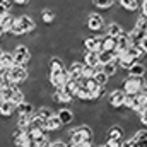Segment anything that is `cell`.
Returning a JSON list of instances; mask_svg holds the SVG:
<instances>
[{"mask_svg": "<svg viewBox=\"0 0 147 147\" xmlns=\"http://www.w3.org/2000/svg\"><path fill=\"white\" fill-rule=\"evenodd\" d=\"M16 106H19L21 103H24L26 101V92L21 89V86H17L16 87V91H14V96H12V99H10Z\"/></svg>", "mask_w": 147, "mask_h": 147, "instance_id": "83f0119b", "label": "cell"}, {"mask_svg": "<svg viewBox=\"0 0 147 147\" xmlns=\"http://www.w3.org/2000/svg\"><path fill=\"white\" fill-rule=\"evenodd\" d=\"M123 31H125V29H123V28H121V24H120V22H116V21H111V22L106 24V34H110V36L118 38Z\"/></svg>", "mask_w": 147, "mask_h": 147, "instance_id": "44dd1931", "label": "cell"}, {"mask_svg": "<svg viewBox=\"0 0 147 147\" xmlns=\"http://www.w3.org/2000/svg\"><path fill=\"white\" fill-rule=\"evenodd\" d=\"M12 5H14V2H12V0H0V16H3V14L10 12Z\"/></svg>", "mask_w": 147, "mask_h": 147, "instance_id": "1f68e13d", "label": "cell"}, {"mask_svg": "<svg viewBox=\"0 0 147 147\" xmlns=\"http://www.w3.org/2000/svg\"><path fill=\"white\" fill-rule=\"evenodd\" d=\"M75 99H79V101H86V103H91V101H92V92H91L84 84L79 82V89H77V96H75Z\"/></svg>", "mask_w": 147, "mask_h": 147, "instance_id": "d6986e66", "label": "cell"}, {"mask_svg": "<svg viewBox=\"0 0 147 147\" xmlns=\"http://www.w3.org/2000/svg\"><path fill=\"white\" fill-rule=\"evenodd\" d=\"M98 67H99V65H98ZM98 67H92V65H86V63H84L82 77H86V79H91V77H94V74L98 72Z\"/></svg>", "mask_w": 147, "mask_h": 147, "instance_id": "4dcf8cb0", "label": "cell"}, {"mask_svg": "<svg viewBox=\"0 0 147 147\" xmlns=\"http://www.w3.org/2000/svg\"><path fill=\"white\" fill-rule=\"evenodd\" d=\"M36 28H38V24L33 16L21 14L19 17H16V22H14V26L10 28L9 33L16 38H21V36H24V34H28V33H33Z\"/></svg>", "mask_w": 147, "mask_h": 147, "instance_id": "6da1fadb", "label": "cell"}, {"mask_svg": "<svg viewBox=\"0 0 147 147\" xmlns=\"http://www.w3.org/2000/svg\"><path fill=\"white\" fill-rule=\"evenodd\" d=\"M17 86H9V87H2L0 89V96H2V101H10L12 96H14V91H16Z\"/></svg>", "mask_w": 147, "mask_h": 147, "instance_id": "f546056e", "label": "cell"}, {"mask_svg": "<svg viewBox=\"0 0 147 147\" xmlns=\"http://www.w3.org/2000/svg\"><path fill=\"white\" fill-rule=\"evenodd\" d=\"M17 106L12 101H0V116L2 118H12L16 115Z\"/></svg>", "mask_w": 147, "mask_h": 147, "instance_id": "2e32d148", "label": "cell"}, {"mask_svg": "<svg viewBox=\"0 0 147 147\" xmlns=\"http://www.w3.org/2000/svg\"><path fill=\"white\" fill-rule=\"evenodd\" d=\"M14 22H16V17H14V16H12L10 12H7V14H3V16L0 17V24H2L3 28H5V31H7V33L10 31V28L14 26Z\"/></svg>", "mask_w": 147, "mask_h": 147, "instance_id": "4316f807", "label": "cell"}, {"mask_svg": "<svg viewBox=\"0 0 147 147\" xmlns=\"http://www.w3.org/2000/svg\"><path fill=\"white\" fill-rule=\"evenodd\" d=\"M106 17L105 14H99V12H91L87 14L86 17V28L91 31V33H99V31H105L106 33Z\"/></svg>", "mask_w": 147, "mask_h": 147, "instance_id": "3957f363", "label": "cell"}, {"mask_svg": "<svg viewBox=\"0 0 147 147\" xmlns=\"http://www.w3.org/2000/svg\"><path fill=\"white\" fill-rule=\"evenodd\" d=\"M101 50H116V38L110 34L101 36Z\"/></svg>", "mask_w": 147, "mask_h": 147, "instance_id": "603a6c76", "label": "cell"}, {"mask_svg": "<svg viewBox=\"0 0 147 147\" xmlns=\"http://www.w3.org/2000/svg\"><path fill=\"white\" fill-rule=\"evenodd\" d=\"M34 113H36V105L33 101H28V99L24 103H21L16 110V115H19V116H33Z\"/></svg>", "mask_w": 147, "mask_h": 147, "instance_id": "5bb4252c", "label": "cell"}, {"mask_svg": "<svg viewBox=\"0 0 147 147\" xmlns=\"http://www.w3.org/2000/svg\"><path fill=\"white\" fill-rule=\"evenodd\" d=\"M125 99H127V92L121 89V87H116V89H111L106 96V101L110 105L111 110H121L125 106Z\"/></svg>", "mask_w": 147, "mask_h": 147, "instance_id": "5b68a950", "label": "cell"}, {"mask_svg": "<svg viewBox=\"0 0 147 147\" xmlns=\"http://www.w3.org/2000/svg\"><path fill=\"white\" fill-rule=\"evenodd\" d=\"M43 128L46 130V134H55V132H58V130L63 128V123L60 121V118H58L57 113H55L51 118H48V120L43 121Z\"/></svg>", "mask_w": 147, "mask_h": 147, "instance_id": "ba28073f", "label": "cell"}, {"mask_svg": "<svg viewBox=\"0 0 147 147\" xmlns=\"http://www.w3.org/2000/svg\"><path fill=\"white\" fill-rule=\"evenodd\" d=\"M5 36H7V31H5V28L0 24V41H2V39H3Z\"/></svg>", "mask_w": 147, "mask_h": 147, "instance_id": "8d00e7d4", "label": "cell"}, {"mask_svg": "<svg viewBox=\"0 0 147 147\" xmlns=\"http://www.w3.org/2000/svg\"><path fill=\"white\" fill-rule=\"evenodd\" d=\"M92 79H94V80H96V84H98V86H101V87H106V84H108V80H110V77L101 70V65L98 67V72L94 74V77H92Z\"/></svg>", "mask_w": 147, "mask_h": 147, "instance_id": "484cf974", "label": "cell"}, {"mask_svg": "<svg viewBox=\"0 0 147 147\" xmlns=\"http://www.w3.org/2000/svg\"><path fill=\"white\" fill-rule=\"evenodd\" d=\"M39 17H41V21L46 24V26H50V24H53L55 21H57V17H58V12L53 9V7H43L41 9V12H39Z\"/></svg>", "mask_w": 147, "mask_h": 147, "instance_id": "4fadbf2b", "label": "cell"}, {"mask_svg": "<svg viewBox=\"0 0 147 147\" xmlns=\"http://www.w3.org/2000/svg\"><path fill=\"white\" fill-rule=\"evenodd\" d=\"M36 144H38V147H51V139H50V134H48L46 137H43L41 140H38Z\"/></svg>", "mask_w": 147, "mask_h": 147, "instance_id": "d6a6232c", "label": "cell"}, {"mask_svg": "<svg viewBox=\"0 0 147 147\" xmlns=\"http://www.w3.org/2000/svg\"><path fill=\"white\" fill-rule=\"evenodd\" d=\"M57 111L53 110L51 106H46V105H41L39 108H36V113H34V116L39 118L41 121H45V120H48V118H51L53 115H55Z\"/></svg>", "mask_w": 147, "mask_h": 147, "instance_id": "e0dca14e", "label": "cell"}, {"mask_svg": "<svg viewBox=\"0 0 147 147\" xmlns=\"http://www.w3.org/2000/svg\"><path fill=\"white\" fill-rule=\"evenodd\" d=\"M146 74H147V65L142 60H137V62L127 70V75H132V77H146Z\"/></svg>", "mask_w": 147, "mask_h": 147, "instance_id": "9a60e30c", "label": "cell"}, {"mask_svg": "<svg viewBox=\"0 0 147 147\" xmlns=\"http://www.w3.org/2000/svg\"><path fill=\"white\" fill-rule=\"evenodd\" d=\"M14 2V5H28L31 0H12Z\"/></svg>", "mask_w": 147, "mask_h": 147, "instance_id": "d590c367", "label": "cell"}, {"mask_svg": "<svg viewBox=\"0 0 147 147\" xmlns=\"http://www.w3.org/2000/svg\"><path fill=\"white\" fill-rule=\"evenodd\" d=\"M146 86H147L146 77H132V75H127L125 80H123V84H121V89L127 94L135 96V94H140Z\"/></svg>", "mask_w": 147, "mask_h": 147, "instance_id": "7a4b0ae2", "label": "cell"}, {"mask_svg": "<svg viewBox=\"0 0 147 147\" xmlns=\"http://www.w3.org/2000/svg\"><path fill=\"white\" fill-rule=\"evenodd\" d=\"M101 70L106 74L108 77H113V75H116V74L120 72V67L116 65V60H115V62H110V63L101 65Z\"/></svg>", "mask_w": 147, "mask_h": 147, "instance_id": "d4e9b609", "label": "cell"}, {"mask_svg": "<svg viewBox=\"0 0 147 147\" xmlns=\"http://www.w3.org/2000/svg\"><path fill=\"white\" fill-rule=\"evenodd\" d=\"M91 3H92L96 9L110 10L111 7H115V5H116V0H91Z\"/></svg>", "mask_w": 147, "mask_h": 147, "instance_id": "cb8c5ba5", "label": "cell"}, {"mask_svg": "<svg viewBox=\"0 0 147 147\" xmlns=\"http://www.w3.org/2000/svg\"><path fill=\"white\" fill-rule=\"evenodd\" d=\"M130 46H132L130 34H128V31H123L120 36L116 38V53H118V55H123Z\"/></svg>", "mask_w": 147, "mask_h": 147, "instance_id": "30bf717a", "label": "cell"}, {"mask_svg": "<svg viewBox=\"0 0 147 147\" xmlns=\"http://www.w3.org/2000/svg\"><path fill=\"white\" fill-rule=\"evenodd\" d=\"M82 62H84L86 65H92V67L101 65V63H99V51H84Z\"/></svg>", "mask_w": 147, "mask_h": 147, "instance_id": "ac0fdd59", "label": "cell"}, {"mask_svg": "<svg viewBox=\"0 0 147 147\" xmlns=\"http://www.w3.org/2000/svg\"><path fill=\"white\" fill-rule=\"evenodd\" d=\"M51 99H53V103H57V105H69V103L75 101L63 87H62V89H55V91L51 92Z\"/></svg>", "mask_w": 147, "mask_h": 147, "instance_id": "9c48e42d", "label": "cell"}, {"mask_svg": "<svg viewBox=\"0 0 147 147\" xmlns=\"http://www.w3.org/2000/svg\"><path fill=\"white\" fill-rule=\"evenodd\" d=\"M9 77L14 86H22L29 79V70L26 65H12L9 69Z\"/></svg>", "mask_w": 147, "mask_h": 147, "instance_id": "8992f818", "label": "cell"}, {"mask_svg": "<svg viewBox=\"0 0 147 147\" xmlns=\"http://www.w3.org/2000/svg\"><path fill=\"white\" fill-rule=\"evenodd\" d=\"M0 65L3 69H10L14 65V57H12V51H3L2 57H0Z\"/></svg>", "mask_w": 147, "mask_h": 147, "instance_id": "f1b7e54d", "label": "cell"}, {"mask_svg": "<svg viewBox=\"0 0 147 147\" xmlns=\"http://www.w3.org/2000/svg\"><path fill=\"white\" fill-rule=\"evenodd\" d=\"M12 57H14V65H28L33 58V53L28 45L17 43L16 48L12 50Z\"/></svg>", "mask_w": 147, "mask_h": 147, "instance_id": "277c9868", "label": "cell"}, {"mask_svg": "<svg viewBox=\"0 0 147 147\" xmlns=\"http://www.w3.org/2000/svg\"><path fill=\"white\" fill-rule=\"evenodd\" d=\"M116 2L121 9H125L128 12H139V5H140L139 0H116Z\"/></svg>", "mask_w": 147, "mask_h": 147, "instance_id": "7402d4cb", "label": "cell"}, {"mask_svg": "<svg viewBox=\"0 0 147 147\" xmlns=\"http://www.w3.org/2000/svg\"><path fill=\"white\" fill-rule=\"evenodd\" d=\"M0 17H2V16H0Z\"/></svg>", "mask_w": 147, "mask_h": 147, "instance_id": "60d3db41", "label": "cell"}, {"mask_svg": "<svg viewBox=\"0 0 147 147\" xmlns=\"http://www.w3.org/2000/svg\"><path fill=\"white\" fill-rule=\"evenodd\" d=\"M118 57L116 50H101L99 51V63L105 65V63H110V62H115Z\"/></svg>", "mask_w": 147, "mask_h": 147, "instance_id": "ffe728a7", "label": "cell"}, {"mask_svg": "<svg viewBox=\"0 0 147 147\" xmlns=\"http://www.w3.org/2000/svg\"><path fill=\"white\" fill-rule=\"evenodd\" d=\"M140 48H142V51H144V53H147V36H144L142 43H140Z\"/></svg>", "mask_w": 147, "mask_h": 147, "instance_id": "e575fe53", "label": "cell"}, {"mask_svg": "<svg viewBox=\"0 0 147 147\" xmlns=\"http://www.w3.org/2000/svg\"><path fill=\"white\" fill-rule=\"evenodd\" d=\"M94 146V142H80L79 146H74V147H92Z\"/></svg>", "mask_w": 147, "mask_h": 147, "instance_id": "74e56055", "label": "cell"}, {"mask_svg": "<svg viewBox=\"0 0 147 147\" xmlns=\"http://www.w3.org/2000/svg\"><path fill=\"white\" fill-rule=\"evenodd\" d=\"M82 46L86 51H101V36H87L84 38Z\"/></svg>", "mask_w": 147, "mask_h": 147, "instance_id": "7c38bea8", "label": "cell"}, {"mask_svg": "<svg viewBox=\"0 0 147 147\" xmlns=\"http://www.w3.org/2000/svg\"><path fill=\"white\" fill-rule=\"evenodd\" d=\"M63 147H74V144H72V142H69V140H67V142L63 144Z\"/></svg>", "mask_w": 147, "mask_h": 147, "instance_id": "ab89813d", "label": "cell"}, {"mask_svg": "<svg viewBox=\"0 0 147 147\" xmlns=\"http://www.w3.org/2000/svg\"><path fill=\"white\" fill-rule=\"evenodd\" d=\"M96 147H113V146L108 144V142H103V144H99V146H96Z\"/></svg>", "mask_w": 147, "mask_h": 147, "instance_id": "f35d334b", "label": "cell"}, {"mask_svg": "<svg viewBox=\"0 0 147 147\" xmlns=\"http://www.w3.org/2000/svg\"><path fill=\"white\" fill-rule=\"evenodd\" d=\"M67 74H69V77L70 79H75V80H79L80 77H82V70H84V62L82 60H69V63H67Z\"/></svg>", "mask_w": 147, "mask_h": 147, "instance_id": "52a82bcc", "label": "cell"}, {"mask_svg": "<svg viewBox=\"0 0 147 147\" xmlns=\"http://www.w3.org/2000/svg\"><path fill=\"white\" fill-rule=\"evenodd\" d=\"M139 121H140V125L147 127V106L140 111V113H139Z\"/></svg>", "mask_w": 147, "mask_h": 147, "instance_id": "836d02e7", "label": "cell"}, {"mask_svg": "<svg viewBox=\"0 0 147 147\" xmlns=\"http://www.w3.org/2000/svg\"><path fill=\"white\" fill-rule=\"evenodd\" d=\"M57 116L60 118L63 127H69V125H72L75 121V111L72 108H60V110H57Z\"/></svg>", "mask_w": 147, "mask_h": 147, "instance_id": "8fae6325", "label": "cell"}]
</instances>
